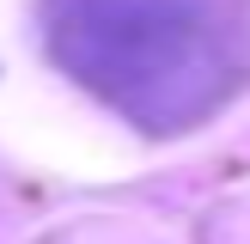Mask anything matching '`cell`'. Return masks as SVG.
<instances>
[{
	"instance_id": "6da1fadb",
	"label": "cell",
	"mask_w": 250,
	"mask_h": 244,
	"mask_svg": "<svg viewBox=\"0 0 250 244\" xmlns=\"http://www.w3.org/2000/svg\"><path fill=\"white\" fill-rule=\"evenodd\" d=\"M43 43L73 85L146 134H183L238 92L226 0H43Z\"/></svg>"
}]
</instances>
